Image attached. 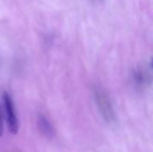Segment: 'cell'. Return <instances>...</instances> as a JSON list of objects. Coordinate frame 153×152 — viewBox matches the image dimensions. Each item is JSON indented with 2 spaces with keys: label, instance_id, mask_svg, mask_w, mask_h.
Masks as SVG:
<instances>
[{
  "label": "cell",
  "instance_id": "6da1fadb",
  "mask_svg": "<svg viewBox=\"0 0 153 152\" xmlns=\"http://www.w3.org/2000/svg\"><path fill=\"white\" fill-rule=\"evenodd\" d=\"M3 108L9 132L12 134H17L19 131V122L12 98L7 92H4L3 94Z\"/></svg>",
  "mask_w": 153,
  "mask_h": 152
},
{
  "label": "cell",
  "instance_id": "7a4b0ae2",
  "mask_svg": "<svg viewBox=\"0 0 153 152\" xmlns=\"http://www.w3.org/2000/svg\"><path fill=\"white\" fill-rule=\"evenodd\" d=\"M96 99L98 102V105L100 107V109L103 115V116L106 118V120L112 122L115 120V114L112 108V106L110 104L109 99L105 95V93L100 90L96 91Z\"/></svg>",
  "mask_w": 153,
  "mask_h": 152
},
{
  "label": "cell",
  "instance_id": "3957f363",
  "mask_svg": "<svg viewBox=\"0 0 153 152\" xmlns=\"http://www.w3.org/2000/svg\"><path fill=\"white\" fill-rule=\"evenodd\" d=\"M37 124H38V127H39L40 133H43L45 136H47L48 138H51L54 135L53 126L51 125L50 122L48 120V118L45 116L39 115L38 116Z\"/></svg>",
  "mask_w": 153,
  "mask_h": 152
},
{
  "label": "cell",
  "instance_id": "277c9868",
  "mask_svg": "<svg viewBox=\"0 0 153 152\" xmlns=\"http://www.w3.org/2000/svg\"><path fill=\"white\" fill-rule=\"evenodd\" d=\"M4 132V120H3V112H2V108L0 107V137L2 136Z\"/></svg>",
  "mask_w": 153,
  "mask_h": 152
},
{
  "label": "cell",
  "instance_id": "5b68a950",
  "mask_svg": "<svg viewBox=\"0 0 153 152\" xmlns=\"http://www.w3.org/2000/svg\"><path fill=\"white\" fill-rule=\"evenodd\" d=\"M152 69H153V60H152Z\"/></svg>",
  "mask_w": 153,
  "mask_h": 152
}]
</instances>
